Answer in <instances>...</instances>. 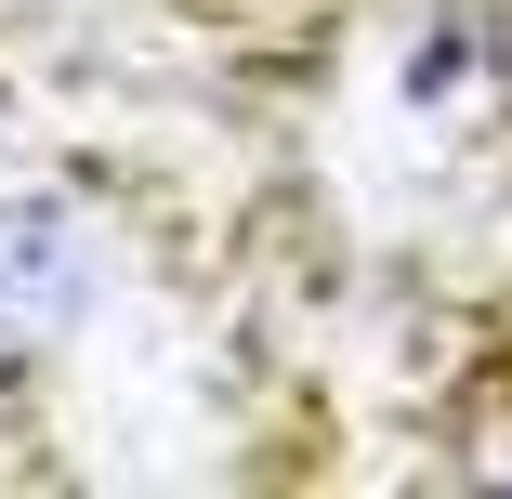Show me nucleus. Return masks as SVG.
Masks as SVG:
<instances>
[{
	"label": "nucleus",
	"mask_w": 512,
	"mask_h": 499,
	"mask_svg": "<svg viewBox=\"0 0 512 499\" xmlns=\"http://www.w3.org/2000/svg\"><path fill=\"white\" fill-rule=\"evenodd\" d=\"M79 303H92V237L53 211V197L0 184V368L53 355L79 329Z\"/></svg>",
	"instance_id": "nucleus-1"
}]
</instances>
